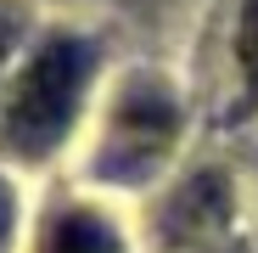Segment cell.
Returning a JSON list of instances; mask_svg holds the SVG:
<instances>
[{
	"label": "cell",
	"instance_id": "1",
	"mask_svg": "<svg viewBox=\"0 0 258 253\" xmlns=\"http://www.w3.org/2000/svg\"><path fill=\"white\" fill-rule=\"evenodd\" d=\"M90 45L73 34H51L45 45L28 57V68L17 73L6 113H0V141L23 158H45L79 113V96L90 84Z\"/></svg>",
	"mask_w": 258,
	"mask_h": 253
},
{
	"label": "cell",
	"instance_id": "2",
	"mask_svg": "<svg viewBox=\"0 0 258 253\" xmlns=\"http://www.w3.org/2000/svg\"><path fill=\"white\" fill-rule=\"evenodd\" d=\"M168 141H174V102H168L163 84L135 79V84L118 96L112 141H107V158H101V175H141Z\"/></svg>",
	"mask_w": 258,
	"mask_h": 253
},
{
	"label": "cell",
	"instance_id": "3",
	"mask_svg": "<svg viewBox=\"0 0 258 253\" xmlns=\"http://www.w3.org/2000/svg\"><path fill=\"white\" fill-rule=\"evenodd\" d=\"M230 214V197H225V175H197L180 197H174V208H168V220H163V231L174 236V242H197V236H208L213 225H219Z\"/></svg>",
	"mask_w": 258,
	"mask_h": 253
},
{
	"label": "cell",
	"instance_id": "4",
	"mask_svg": "<svg viewBox=\"0 0 258 253\" xmlns=\"http://www.w3.org/2000/svg\"><path fill=\"white\" fill-rule=\"evenodd\" d=\"M39 253H123V247H118V231L107 220H96L90 208H68V214H56L45 225Z\"/></svg>",
	"mask_w": 258,
	"mask_h": 253
},
{
	"label": "cell",
	"instance_id": "5",
	"mask_svg": "<svg viewBox=\"0 0 258 253\" xmlns=\"http://www.w3.org/2000/svg\"><path fill=\"white\" fill-rule=\"evenodd\" d=\"M236 62L247 73V90L258 96V0H247L241 12V34H236Z\"/></svg>",
	"mask_w": 258,
	"mask_h": 253
},
{
	"label": "cell",
	"instance_id": "6",
	"mask_svg": "<svg viewBox=\"0 0 258 253\" xmlns=\"http://www.w3.org/2000/svg\"><path fill=\"white\" fill-rule=\"evenodd\" d=\"M17 28H23L17 6H6V0H0V62L12 57V45H17Z\"/></svg>",
	"mask_w": 258,
	"mask_h": 253
},
{
	"label": "cell",
	"instance_id": "7",
	"mask_svg": "<svg viewBox=\"0 0 258 253\" xmlns=\"http://www.w3.org/2000/svg\"><path fill=\"white\" fill-rule=\"evenodd\" d=\"M6 225H12V191H6V180H0V236H6Z\"/></svg>",
	"mask_w": 258,
	"mask_h": 253
}]
</instances>
